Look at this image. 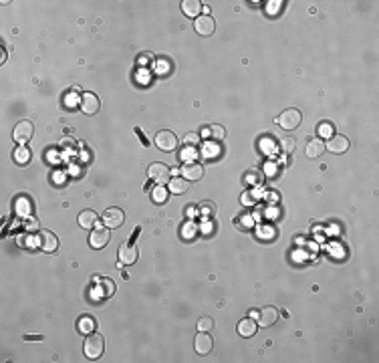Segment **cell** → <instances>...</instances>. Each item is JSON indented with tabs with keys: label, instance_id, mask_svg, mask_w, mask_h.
<instances>
[{
	"label": "cell",
	"instance_id": "5b68a950",
	"mask_svg": "<svg viewBox=\"0 0 379 363\" xmlns=\"http://www.w3.org/2000/svg\"><path fill=\"white\" fill-rule=\"evenodd\" d=\"M156 145L161 151H174V149H178V138H176V133H172L168 129L158 131L156 133Z\"/></svg>",
	"mask_w": 379,
	"mask_h": 363
},
{
	"label": "cell",
	"instance_id": "4dcf8cb0",
	"mask_svg": "<svg viewBox=\"0 0 379 363\" xmlns=\"http://www.w3.org/2000/svg\"><path fill=\"white\" fill-rule=\"evenodd\" d=\"M24 228H26L28 232H35V230H40V228H39V220H37L35 216H28V218H26V222H24Z\"/></svg>",
	"mask_w": 379,
	"mask_h": 363
},
{
	"label": "cell",
	"instance_id": "6da1fadb",
	"mask_svg": "<svg viewBox=\"0 0 379 363\" xmlns=\"http://www.w3.org/2000/svg\"><path fill=\"white\" fill-rule=\"evenodd\" d=\"M83 351L89 359H99L105 351V339L99 335V333H89L87 339H85V345H83Z\"/></svg>",
	"mask_w": 379,
	"mask_h": 363
},
{
	"label": "cell",
	"instance_id": "d6a6232c",
	"mask_svg": "<svg viewBox=\"0 0 379 363\" xmlns=\"http://www.w3.org/2000/svg\"><path fill=\"white\" fill-rule=\"evenodd\" d=\"M321 135H331V125L329 123H323L321 125Z\"/></svg>",
	"mask_w": 379,
	"mask_h": 363
},
{
	"label": "cell",
	"instance_id": "30bf717a",
	"mask_svg": "<svg viewBox=\"0 0 379 363\" xmlns=\"http://www.w3.org/2000/svg\"><path fill=\"white\" fill-rule=\"evenodd\" d=\"M37 244H39V248L44 250V252H53V250H57V246H59V238H57L51 230H40L39 236H37Z\"/></svg>",
	"mask_w": 379,
	"mask_h": 363
},
{
	"label": "cell",
	"instance_id": "9c48e42d",
	"mask_svg": "<svg viewBox=\"0 0 379 363\" xmlns=\"http://www.w3.org/2000/svg\"><path fill=\"white\" fill-rule=\"evenodd\" d=\"M252 319L259 321L260 327H270V325L277 323V319H279V311H277L275 307H264V309L259 311V313L252 311Z\"/></svg>",
	"mask_w": 379,
	"mask_h": 363
},
{
	"label": "cell",
	"instance_id": "277c9868",
	"mask_svg": "<svg viewBox=\"0 0 379 363\" xmlns=\"http://www.w3.org/2000/svg\"><path fill=\"white\" fill-rule=\"evenodd\" d=\"M109 238H111V230L105 224H97L89 236V244L93 248H103L109 244Z\"/></svg>",
	"mask_w": 379,
	"mask_h": 363
},
{
	"label": "cell",
	"instance_id": "f546056e",
	"mask_svg": "<svg viewBox=\"0 0 379 363\" xmlns=\"http://www.w3.org/2000/svg\"><path fill=\"white\" fill-rule=\"evenodd\" d=\"M212 327H214V321H212V317H202V319L198 321V329H200V331H210Z\"/></svg>",
	"mask_w": 379,
	"mask_h": 363
},
{
	"label": "cell",
	"instance_id": "7c38bea8",
	"mask_svg": "<svg viewBox=\"0 0 379 363\" xmlns=\"http://www.w3.org/2000/svg\"><path fill=\"white\" fill-rule=\"evenodd\" d=\"M181 176H184L188 182H198L204 176V165L198 161H188L181 165Z\"/></svg>",
	"mask_w": 379,
	"mask_h": 363
},
{
	"label": "cell",
	"instance_id": "4fadbf2b",
	"mask_svg": "<svg viewBox=\"0 0 379 363\" xmlns=\"http://www.w3.org/2000/svg\"><path fill=\"white\" fill-rule=\"evenodd\" d=\"M138 246H133V244H121L119 246V252H117V256H119V266L121 264H133L135 261H138Z\"/></svg>",
	"mask_w": 379,
	"mask_h": 363
},
{
	"label": "cell",
	"instance_id": "7402d4cb",
	"mask_svg": "<svg viewBox=\"0 0 379 363\" xmlns=\"http://www.w3.org/2000/svg\"><path fill=\"white\" fill-rule=\"evenodd\" d=\"M77 329H79L81 333H87V335H89V333H93V329H95V321L91 319V317L85 315V317H81V319H79Z\"/></svg>",
	"mask_w": 379,
	"mask_h": 363
},
{
	"label": "cell",
	"instance_id": "484cf974",
	"mask_svg": "<svg viewBox=\"0 0 379 363\" xmlns=\"http://www.w3.org/2000/svg\"><path fill=\"white\" fill-rule=\"evenodd\" d=\"M200 214H202V218L206 220V218H212L216 214V206L212 204V202H204L202 206H200Z\"/></svg>",
	"mask_w": 379,
	"mask_h": 363
},
{
	"label": "cell",
	"instance_id": "f1b7e54d",
	"mask_svg": "<svg viewBox=\"0 0 379 363\" xmlns=\"http://www.w3.org/2000/svg\"><path fill=\"white\" fill-rule=\"evenodd\" d=\"M196 156H198V151H196V147H194V145H188L184 151H181V160H184L186 163H188V161H194V158H196Z\"/></svg>",
	"mask_w": 379,
	"mask_h": 363
},
{
	"label": "cell",
	"instance_id": "d590c367",
	"mask_svg": "<svg viewBox=\"0 0 379 363\" xmlns=\"http://www.w3.org/2000/svg\"><path fill=\"white\" fill-rule=\"evenodd\" d=\"M252 200H250V194H244V204H250Z\"/></svg>",
	"mask_w": 379,
	"mask_h": 363
},
{
	"label": "cell",
	"instance_id": "8992f818",
	"mask_svg": "<svg viewBox=\"0 0 379 363\" xmlns=\"http://www.w3.org/2000/svg\"><path fill=\"white\" fill-rule=\"evenodd\" d=\"M33 133H35V125L30 123V121H20V123H17L12 129V138L19 143H26L33 138Z\"/></svg>",
	"mask_w": 379,
	"mask_h": 363
},
{
	"label": "cell",
	"instance_id": "1f68e13d",
	"mask_svg": "<svg viewBox=\"0 0 379 363\" xmlns=\"http://www.w3.org/2000/svg\"><path fill=\"white\" fill-rule=\"evenodd\" d=\"M198 133H188L186 138H184V141H186V145H194V143H198Z\"/></svg>",
	"mask_w": 379,
	"mask_h": 363
},
{
	"label": "cell",
	"instance_id": "603a6c76",
	"mask_svg": "<svg viewBox=\"0 0 379 363\" xmlns=\"http://www.w3.org/2000/svg\"><path fill=\"white\" fill-rule=\"evenodd\" d=\"M204 158H218L220 156V147L216 141H206L204 143V151H202Z\"/></svg>",
	"mask_w": 379,
	"mask_h": 363
},
{
	"label": "cell",
	"instance_id": "2e32d148",
	"mask_svg": "<svg viewBox=\"0 0 379 363\" xmlns=\"http://www.w3.org/2000/svg\"><path fill=\"white\" fill-rule=\"evenodd\" d=\"M202 135L208 141H216L218 143V141H222L226 138V129L222 125H208V127L202 129Z\"/></svg>",
	"mask_w": 379,
	"mask_h": 363
},
{
	"label": "cell",
	"instance_id": "836d02e7",
	"mask_svg": "<svg viewBox=\"0 0 379 363\" xmlns=\"http://www.w3.org/2000/svg\"><path fill=\"white\" fill-rule=\"evenodd\" d=\"M186 214L192 218V216H194V208H190V206H188V208H186Z\"/></svg>",
	"mask_w": 379,
	"mask_h": 363
},
{
	"label": "cell",
	"instance_id": "3957f363",
	"mask_svg": "<svg viewBox=\"0 0 379 363\" xmlns=\"http://www.w3.org/2000/svg\"><path fill=\"white\" fill-rule=\"evenodd\" d=\"M300 121H302V113L299 109H286L282 111L279 117H277V123L282 127V129H297L300 125Z\"/></svg>",
	"mask_w": 379,
	"mask_h": 363
},
{
	"label": "cell",
	"instance_id": "d6986e66",
	"mask_svg": "<svg viewBox=\"0 0 379 363\" xmlns=\"http://www.w3.org/2000/svg\"><path fill=\"white\" fill-rule=\"evenodd\" d=\"M188 188H190V182L186 178H172L168 182V190L172 194H184Z\"/></svg>",
	"mask_w": 379,
	"mask_h": 363
},
{
	"label": "cell",
	"instance_id": "8fae6325",
	"mask_svg": "<svg viewBox=\"0 0 379 363\" xmlns=\"http://www.w3.org/2000/svg\"><path fill=\"white\" fill-rule=\"evenodd\" d=\"M349 145H351V143H349V140H347L345 135L335 133V135H331V138H329L325 149H329L331 154H345V151L349 149Z\"/></svg>",
	"mask_w": 379,
	"mask_h": 363
},
{
	"label": "cell",
	"instance_id": "e0dca14e",
	"mask_svg": "<svg viewBox=\"0 0 379 363\" xmlns=\"http://www.w3.org/2000/svg\"><path fill=\"white\" fill-rule=\"evenodd\" d=\"M202 8H204V6H202L200 0H184V2H181V12H184L186 17L198 19V14H200Z\"/></svg>",
	"mask_w": 379,
	"mask_h": 363
},
{
	"label": "cell",
	"instance_id": "9a60e30c",
	"mask_svg": "<svg viewBox=\"0 0 379 363\" xmlns=\"http://www.w3.org/2000/svg\"><path fill=\"white\" fill-rule=\"evenodd\" d=\"M99 107H101V101H99V97L95 93H83V97H81V109H83V113L95 115L99 111Z\"/></svg>",
	"mask_w": 379,
	"mask_h": 363
},
{
	"label": "cell",
	"instance_id": "44dd1931",
	"mask_svg": "<svg viewBox=\"0 0 379 363\" xmlns=\"http://www.w3.org/2000/svg\"><path fill=\"white\" fill-rule=\"evenodd\" d=\"M79 224L83 228H93V224H97V214L93 210H83L79 214Z\"/></svg>",
	"mask_w": 379,
	"mask_h": 363
},
{
	"label": "cell",
	"instance_id": "52a82bcc",
	"mask_svg": "<svg viewBox=\"0 0 379 363\" xmlns=\"http://www.w3.org/2000/svg\"><path fill=\"white\" fill-rule=\"evenodd\" d=\"M125 222V212L121 208H107L103 214V224L107 228H119L121 224Z\"/></svg>",
	"mask_w": 379,
	"mask_h": 363
},
{
	"label": "cell",
	"instance_id": "4316f807",
	"mask_svg": "<svg viewBox=\"0 0 379 363\" xmlns=\"http://www.w3.org/2000/svg\"><path fill=\"white\" fill-rule=\"evenodd\" d=\"M295 140L293 138H284V140H280V143H279V149L280 151H284V154H293V149H295Z\"/></svg>",
	"mask_w": 379,
	"mask_h": 363
},
{
	"label": "cell",
	"instance_id": "ba28073f",
	"mask_svg": "<svg viewBox=\"0 0 379 363\" xmlns=\"http://www.w3.org/2000/svg\"><path fill=\"white\" fill-rule=\"evenodd\" d=\"M194 28L200 37H212L216 30V22L212 20V17H208V14H202V17L194 20Z\"/></svg>",
	"mask_w": 379,
	"mask_h": 363
},
{
	"label": "cell",
	"instance_id": "5bb4252c",
	"mask_svg": "<svg viewBox=\"0 0 379 363\" xmlns=\"http://www.w3.org/2000/svg\"><path fill=\"white\" fill-rule=\"evenodd\" d=\"M194 347H196V351H198L200 355H206V353L212 351V347H214V339L208 335V331H200L198 335H196V339H194Z\"/></svg>",
	"mask_w": 379,
	"mask_h": 363
},
{
	"label": "cell",
	"instance_id": "e575fe53",
	"mask_svg": "<svg viewBox=\"0 0 379 363\" xmlns=\"http://www.w3.org/2000/svg\"><path fill=\"white\" fill-rule=\"evenodd\" d=\"M4 60H6V51L2 49V55H0V63H4Z\"/></svg>",
	"mask_w": 379,
	"mask_h": 363
},
{
	"label": "cell",
	"instance_id": "cb8c5ba5",
	"mask_svg": "<svg viewBox=\"0 0 379 363\" xmlns=\"http://www.w3.org/2000/svg\"><path fill=\"white\" fill-rule=\"evenodd\" d=\"M14 160H17L19 163H26V161L30 160V149L24 147V145L17 147V151H14Z\"/></svg>",
	"mask_w": 379,
	"mask_h": 363
},
{
	"label": "cell",
	"instance_id": "d4e9b609",
	"mask_svg": "<svg viewBox=\"0 0 379 363\" xmlns=\"http://www.w3.org/2000/svg\"><path fill=\"white\" fill-rule=\"evenodd\" d=\"M151 200H154L156 204H163L165 200H168V190H163L161 186H158L154 192H151Z\"/></svg>",
	"mask_w": 379,
	"mask_h": 363
},
{
	"label": "cell",
	"instance_id": "ffe728a7",
	"mask_svg": "<svg viewBox=\"0 0 379 363\" xmlns=\"http://www.w3.org/2000/svg\"><path fill=\"white\" fill-rule=\"evenodd\" d=\"M323 151H325V143L319 140V138H317V140H311L309 141V145H307V156L309 158H319L321 154H323Z\"/></svg>",
	"mask_w": 379,
	"mask_h": 363
},
{
	"label": "cell",
	"instance_id": "7a4b0ae2",
	"mask_svg": "<svg viewBox=\"0 0 379 363\" xmlns=\"http://www.w3.org/2000/svg\"><path fill=\"white\" fill-rule=\"evenodd\" d=\"M147 176H149V180H154L158 186H163V184H168V182L172 180V170H170V165H165L161 161H156V163L149 165Z\"/></svg>",
	"mask_w": 379,
	"mask_h": 363
},
{
	"label": "cell",
	"instance_id": "ac0fdd59",
	"mask_svg": "<svg viewBox=\"0 0 379 363\" xmlns=\"http://www.w3.org/2000/svg\"><path fill=\"white\" fill-rule=\"evenodd\" d=\"M256 329H259V323H256L252 317H250V319H242L238 323V333H240L242 337H252L254 333H256Z\"/></svg>",
	"mask_w": 379,
	"mask_h": 363
},
{
	"label": "cell",
	"instance_id": "83f0119b",
	"mask_svg": "<svg viewBox=\"0 0 379 363\" xmlns=\"http://www.w3.org/2000/svg\"><path fill=\"white\" fill-rule=\"evenodd\" d=\"M196 230H198V228H196V224L194 222H188V224L181 226V236H184V238H194L196 236Z\"/></svg>",
	"mask_w": 379,
	"mask_h": 363
}]
</instances>
